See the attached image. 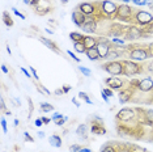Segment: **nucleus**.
<instances>
[{"label": "nucleus", "mask_w": 153, "mask_h": 152, "mask_svg": "<svg viewBox=\"0 0 153 152\" xmlns=\"http://www.w3.org/2000/svg\"><path fill=\"white\" fill-rule=\"evenodd\" d=\"M84 34L81 33H77V32H72L69 33V38H71L74 42H81V41H84Z\"/></svg>", "instance_id": "nucleus-22"}, {"label": "nucleus", "mask_w": 153, "mask_h": 152, "mask_svg": "<svg viewBox=\"0 0 153 152\" xmlns=\"http://www.w3.org/2000/svg\"><path fill=\"white\" fill-rule=\"evenodd\" d=\"M122 64H123V75L127 77H132L143 71L141 66L135 63L134 60H122Z\"/></svg>", "instance_id": "nucleus-1"}, {"label": "nucleus", "mask_w": 153, "mask_h": 152, "mask_svg": "<svg viewBox=\"0 0 153 152\" xmlns=\"http://www.w3.org/2000/svg\"><path fill=\"white\" fill-rule=\"evenodd\" d=\"M141 37H143L141 30L139 29L137 26H135V25L127 26L126 32H124V38L128 39V41H136V39H139V38H141Z\"/></svg>", "instance_id": "nucleus-9"}, {"label": "nucleus", "mask_w": 153, "mask_h": 152, "mask_svg": "<svg viewBox=\"0 0 153 152\" xmlns=\"http://www.w3.org/2000/svg\"><path fill=\"white\" fill-rule=\"evenodd\" d=\"M77 68H79V71L81 72V74L84 75V76H88V77H89V76L92 75V71H90L89 68H85V67H82V66H79Z\"/></svg>", "instance_id": "nucleus-30"}, {"label": "nucleus", "mask_w": 153, "mask_h": 152, "mask_svg": "<svg viewBox=\"0 0 153 152\" xmlns=\"http://www.w3.org/2000/svg\"><path fill=\"white\" fill-rule=\"evenodd\" d=\"M147 71H148V72H151V74H153V62L148 63V66H147Z\"/></svg>", "instance_id": "nucleus-42"}, {"label": "nucleus", "mask_w": 153, "mask_h": 152, "mask_svg": "<svg viewBox=\"0 0 153 152\" xmlns=\"http://www.w3.org/2000/svg\"><path fill=\"white\" fill-rule=\"evenodd\" d=\"M12 11H13V13H15V15H16V16H19V17H20V19L25 20V15H22V13H20V11H19V9H16V8H15V7H13V8H12Z\"/></svg>", "instance_id": "nucleus-35"}, {"label": "nucleus", "mask_w": 153, "mask_h": 152, "mask_svg": "<svg viewBox=\"0 0 153 152\" xmlns=\"http://www.w3.org/2000/svg\"><path fill=\"white\" fill-rule=\"evenodd\" d=\"M74 47H75V50L77 51L79 54H84V53H86V47H85V45H84V42H75V45H74Z\"/></svg>", "instance_id": "nucleus-25"}, {"label": "nucleus", "mask_w": 153, "mask_h": 152, "mask_svg": "<svg viewBox=\"0 0 153 152\" xmlns=\"http://www.w3.org/2000/svg\"><path fill=\"white\" fill-rule=\"evenodd\" d=\"M98 20L97 19H88L85 21V24L81 26L82 32L85 33H96L97 32V28H98Z\"/></svg>", "instance_id": "nucleus-11"}, {"label": "nucleus", "mask_w": 153, "mask_h": 152, "mask_svg": "<svg viewBox=\"0 0 153 152\" xmlns=\"http://www.w3.org/2000/svg\"><path fill=\"white\" fill-rule=\"evenodd\" d=\"M134 21H136L139 25H148L153 21V16L147 11H137L134 16Z\"/></svg>", "instance_id": "nucleus-8"}, {"label": "nucleus", "mask_w": 153, "mask_h": 152, "mask_svg": "<svg viewBox=\"0 0 153 152\" xmlns=\"http://www.w3.org/2000/svg\"><path fill=\"white\" fill-rule=\"evenodd\" d=\"M24 136H25V140H26V142H30V143H33V142H34V139H33V138L30 136L27 133H24Z\"/></svg>", "instance_id": "nucleus-40"}, {"label": "nucleus", "mask_w": 153, "mask_h": 152, "mask_svg": "<svg viewBox=\"0 0 153 152\" xmlns=\"http://www.w3.org/2000/svg\"><path fill=\"white\" fill-rule=\"evenodd\" d=\"M131 1L134 3L135 5H139V4H140V1H141V0H131Z\"/></svg>", "instance_id": "nucleus-53"}, {"label": "nucleus", "mask_w": 153, "mask_h": 152, "mask_svg": "<svg viewBox=\"0 0 153 152\" xmlns=\"http://www.w3.org/2000/svg\"><path fill=\"white\" fill-rule=\"evenodd\" d=\"M46 32H47V33H50V34H53V33H54L53 30H50V29H46Z\"/></svg>", "instance_id": "nucleus-57"}, {"label": "nucleus", "mask_w": 153, "mask_h": 152, "mask_svg": "<svg viewBox=\"0 0 153 152\" xmlns=\"http://www.w3.org/2000/svg\"><path fill=\"white\" fill-rule=\"evenodd\" d=\"M102 92L105 93V95L109 96V97H111V96L114 95V92H113V91H110V89H107V88H103V89H102Z\"/></svg>", "instance_id": "nucleus-39"}, {"label": "nucleus", "mask_w": 153, "mask_h": 152, "mask_svg": "<svg viewBox=\"0 0 153 152\" xmlns=\"http://www.w3.org/2000/svg\"><path fill=\"white\" fill-rule=\"evenodd\" d=\"M105 83L111 89H122L123 88V80L118 76H111V77H107Z\"/></svg>", "instance_id": "nucleus-14"}, {"label": "nucleus", "mask_w": 153, "mask_h": 152, "mask_svg": "<svg viewBox=\"0 0 153 152\" xmlns=\"http://www.w3.org/2000/svg\"><path fill=\"white\" fill-rule=\"evenodd\" d=\"M39 41L42 42L45 46L47 47V49H51L53 51H55V53H58V54H60L62 51L59 50V47L55 45V42H53V41H50V39H47V38H45V37H39Z\"/></svg>", "instance_id": "nucleus-18"}, {"label": "nucleus", "mask_w": 153, "mask_h": 152, "mask_svg": "<svg viewBox=\"0 0 153 152\" xmlns=\"http://www.w3.org/2000/svg\"><path fill=\"white\" fill-rule=\"evenodd\" d=\"M111 42H113V43H117V46H124V41H123V39H119L118 37H114L113 39H111Z\"/></svg>", "instance_id": "nucleus-31"}, {"label": "nucleus", "mask_w": 153, "mask_h": 152, "mask_svg": "<svg viewBox=\"0 0 153 152\" xmlns=\"http://www.w3.org/2000/svg\"><path fill=\"white\" fill-rule=\"evenodd\" d=\"M34 125H36L37 127H41L42 125H45V123H43L42 118H37V119H36V122H34Z\"/></svg>", "instance_id": "nucleus-37"}, {"label": "nucleus", "mask_w": 153, "mask_h": 152, "mask_svg": "<svg viewBox=\"0 0 153 152\" xmlns=\"http://www.w3.org/2000/svg\"><path fill=\"white\" fill-rule=\"evenodd\" d=\"M38 91H39V92H43L45 95H47V96H50V95H51V92L48 91V89H47L46 87H43L42 84H39V85H38Z\"/></svg>", "instance_id": "nucleus-32"}, {"label": "nucleus", "mask_w": 153, "mask_h": 152, "mask_svg": "<svg viewBox=\"0 0 153 152\" xmlns=\"http://www.w3.org/2000/svg\"><path fill=\"white\" fill-rule=\"evenodd\" d=\"M39 108L43 113H48V112H53L54 110V106L51 105V104H47V102H41Z\"/></svg>", "instance_id": "nucleus-26"}, {"label": "nucleus", "mask_w": 153, "mask_h": 152, "mask_svg": "<svg viewBox=\"0 0 153 152\" xmlns=\"http://www.w3.org/2000/svg\"><path fill=\"white\" fill-rule=\"evenodd\" d=\"M37 135L39 136V138H45V133H43V131H38Z\"/></svg>", "instance_id": "nucleus-52"}, {"label": "nucleus", "mask_w": 153, "mask_h": 152, "mask_svg": "<svg viewBox=\"0 0 153 152\" xmlns=\"http://www.w3.org/2000/svg\"><path fill=\"white\" fill-rule=\"evenodd\" d=\"M100 7H101V12L102 15H105V17L107 19H111V17H115L117 16V11H118V7L114 1L111 0H102L100 3Z\"/></svg>", "instance_id": "nucleus-2"}, {"label": "nucleus", "mask_w": 153, "mask_h": 152, "mask_svg": "<svg viewBox=\"0 0 153 152\" xmlns=\"http://www.w3.org/2000/svg\"><path fill=\"white\" fill-rule=\"evenodd\" d=\"M102 68L107 72V74H110L111 76L123 75V64H122V62L109 60L107 63H105V64L102 66Z\"/></svg>", "instance_id": "nucleus-3"}, {"label": "nucleus", "mask_w": 153, "mask_h": 152, "mask_svg": "<svg viewBox=\"0 0 153 152\" xmlns=\"http://www.w3.org/2000/svg\"><path fill=\"white\" fill-rule=\"evenodd\" d=\"M101 95H102V98L105 100V102H109V96H107V95H105V93H103L102 91H101Z\"/></svg>", "instance_id": "nucleus-45"}, {"label": "nucleus", "mask_w": 153, "mask_h": 152, "mask_svg": "<svg viewBox=\"0 0 153 152\" xmlns=\"http://www.w3.org/2000/svg\"><path fill=\"white\" fill-rule=\"evenodd\" d=\"M144 121L148 125L153 126V109H148L147 112L144 113Z\"/></svg>", "instance_id": "nucleus-23"}, {"label": "nucleus", "mask_w": 153, "mask_h": 152, "mask_svg": "<svg viewBox=\"0 0 153 152\" xmlns=\"http://www.w3.org/2000/svg\"><path fill=\"white\" fill-rule=\"evenodd\" d=\"M134 11L128 4H122L118 7V11H117V19L122 20V21H126L130 22L134 20Z\"/></svg>", "instance_id": "nucleus-4"}, {"label": "nucleus", "mask_w": 153, "mask_h": 152, "mask_svg": "<svg viewBox=\"0 0 153 152\" xmlns=\"http://www.w3.org/2000/svg\"><path fill=\"white\" fill-rule=\"evenodd\" d=\"M21 71L24 72V75H25L26 77H30V74H29V72H27V71L25 70V68H21Z\"/></svg>", "instance_id": "nucleus-50"}, {"label": "nucleus", "mask_w": 153, "mask_h": 152, "mask_svg": "<svg viewBox=\"0 0 153 152\" xmlns=\"http://www.w3.org/2000/svg\"><path fill=\"white\" fill-rule=\"evenodd\" d=\"M80 150H81L80 144H72V146L69 147V152H80Z\"/></svg>", "instance_id": "nucleus-33"}, {"label": "nucleus", "mask_w": 153, "mask_h": 152, "mask_svg": "<svg viewBox=\"0 0 153 152\" xmlns=\"http://www.w3.org/2000/svg\"><path fill=\"white\" fill-rule=\"evenodd\" d=\"M152 140H153V134H152Z\"/></svg>", "instance_id": "nucleus-59"}, {"label": "nucleus", "mask_w": 153, "mask_h": 152, "mask_svg": "<svg viewBox=\"0 0 153 152\" xmlns=\"http://www.w3.org/2000/svg\"><path fill=\"white\" fill-rule=\"evenodd\" d=\"M134 92H135V89L132 87H128L124 89V91H120L119 92V102L127 104L128 101H131L132 97H134Z\"/></svg>", "instance_id": "nucleus-13"}, {"label": "nucleus", "mask_w": 153, "mask_h": 152, "mask_svg": "<svg viewBox=\"0 0 153 152\" xmlns=\"http://www.w3.org/2000/svg\"><path fill=\"white\" fill-rule=\"evenodd\" d=\"M13 125H15V126H19V119H15V122H13Z\"/></svg>", "instance_id": "nucleus-54"}, {"label": "nucleus", "mask_w": 153, "mask_h": 152, "mask_svg": "<svg viewBox=\"0 0 153 152\" xmlns=\"http://www.w3.org/2000/svg\"><path fill=\"white\" fill-rule=\"evenodd\" d=\"M128 57L131 60H145L149 55V51L147 49H143V47H132L128 51Z\"/></svg>", "instance_id": "nucleus-6"}, {"label": "nucleus", "mask_w": 153, "mask_h": 152, "mask_svg": "<svg viewBox=\"0 0 153 152\" xmlns=\"http://www.w3.org/2000/svg\"><path fill=\"white\" fill-rule=\"evenodd\" d=\"M1 127H3V131H4V133L8 131V129H7V121H5V118H1Z\"/></svg>", "instance_id": "nucleus-38"}, {"label": "nucleus", "mask_w": 153, "mask_h": 152, "mask_svg": "<svg viewBox=\"0 0 153 152\" xmlns=\"http://www.w3.org/2000/svg\"><path fill=\"white\" fill-rule=\"evenodd\" d=\"M62 89H63L64 93H68V92L72 89V87H71V85H67V84H65V85H63V87H62Z\"/></svg>", "instance_id": "nucleus-41"}, {"label": "nucleus", "mask_w": 153, "mask_h": 152, "mask_svg": "<svg viewBox=\"0 0 153 152\" xmlns=\"http://www.w3.org/2000/svg\"><path fill=\"white\" fill-rule=\"evenodd\" d=\"M67 54H68V55H69V57H71V58H72V59H75L76 62H77V63H79V62H80V59H79V58H77V57H76V55H75L74 53H72V51H71V50H68V51H67Z\"/></svg>", "instance_id": "nucleus-36"}, {"label": "nucleus", "mask_w": 153, "mask_h": 152, "mask_svg": "<svg viewBox=\"0 0 153 152\" xmlns=\"http://www.w3.org/2000/svg\"><path fill=\"white\" fill-rule=\"evenodd\" d=\"M30 72H32V75L34 76V79H37V80H38V76H37V71L34 70L33 67H30Z\"/></svg>", "instance_id": "nucleus-44"}, {"label": "nucleus", "mask_w": 153, "mask_h": 152, "mask_svg": "<svg viewBox=\"0 0 153 152\" xmlns=\"http://www.w3.org/2000/svg\"><path fill=\"white\" fill-rule=\"evenodd\" d=\"M137 89L140 92H149V91H152V89H153V80L151 77H144L143 80L139 81Z\"/></svg>", "instance_id": "nucleus-15"}, {"label": "nucleus", "mask_w": 153, "mask_h": 152, "mask_svg": "<svg viewBox=\"0 0 153 152\" xmlns=\"http://www.w3.org/2000/svg\"><path fill=\"white\" fill-rule=\"evenodd\" d=\"M79 97L81 98V100H84V101H85L86 104H93V101L89 98V96L86 95L85 92H80V93H79Z\"/></svg>", "instance_id": "nucleus-29"}, {"label": "nucleus", "mask_w": 153, "mask_h": 152, "mask_svg": "<svg viewBox=\"0 0 153 152\" xmlns=\"http://www.w3.org/2000/svg\"><path fill=\"white\" fill-rule=\"evenodd\" d=\"M84 45H85V47H86V50H89V49H93V47H97V43H98V39L97 38H94L93 36H85L84 37Z\"/></svg>", "instance_id": "nucleus-17"}, {"label": "nucleus", "mask_w": 153, "mask_h": 152, "mask_svg": "<svg viewBox=\"0 0 153 152\" xmlns=\"http://www.w3.org/2000/svg\"><path fill=\"white\" fill-rule=\"evenodd\" d=\"M77 8H79L82 13H84L86 17L96 15V5H94V4H92V3H88V1L81 3V4H79Z\"/></svg>", "instance_id": "nucleus-12"}, {"label": "nucleus", "mask_w": 153, "mask_h": 152, "mask_svg": "<svg viewBox=\"0 0 153 152\" xmlns=\"http://www.w3.org/2000/svg\"><path fill=\"white\" fill-rule=\"evenodd\" d=\"M0 106H1V108H0V109H1V112L3 113H7V112H8V110H7V106H5V102H4V98H0Z\"/></svg>", "instance_id": "nucleus-34"}, {"label": "nucleus", "mask_w": 153, "mask_h": 152, "mask_svg": "<svg viewBox=\"0 0 153 152\" xmlns=\"http://www.w3.org/2000/svg\"><path fill=\"white\" fill-rule=\"evenodd\" d=\"M80 152H92V150H89L88 147H81V150H80Z\"/></svg>", "instance_id": "nucleus-48"}, {"label": "nucleus", "mask_w": 153, "mask_h": 152, "mask_svg": "<svg viewBox=\"0 0 153 152\" xmlns=\"http://www.w3.org/2000/svg\"><path fill=\"white\" fill-rule=\"evenodd\" d=\"M51 119L54 121L56 126H63L64 122H67L68 121V117H64V115H62V114H59V113H55L54 115L51 117Z\"/></svg>", "instance_id": "nucleus-21"}, {"label": "nucleus", "mask_w": 153, "mask_h": 152, "mask_svg": "<svg viewBox=\"0 0 153 152\" xmlns=\"http://www.w3.org/2000/svg\"><path fill=\"white\" fill-rule=\"evenodd\" d=\"M55 95H56V96H62V95H64L63 89H56V91H55Z\"/></svg>", "instance_id": "nucleus-46"}, {"label": "nucleus", "mask_w": 153, "mask_h": 152, "mask_svg": "<svg viewBox=\"0 0 153 152\" xmlns=\"http://www.w3.org/2000/svg\"><path fill=\"white\" fill-rule=\"evenodd\" d=\"M72 102H74V104H75V105H76V106H77V108H80V102L77 101V98H75V97H74V98H72Z\"/></svg>", "instance_id": "nucleus-49"}, {"label": "nucleus", "mask_w": 153, "mask_h": 152, "mask_svg": "<svg viewBox=\"0 0 153 152\" xmlns=\"http://www.w3.org/2000/svg\"><path fill=\"white\" fill-rule=\"evenodd\" d=\"M98 39V43H97V50H98L100 53V58L101 59H106L107 55H109L110 50H111V43L109 41L106 39L105 37H98L97 38Z\"/></svg>", "instance_id": "nucleus-5"}, {"label": "nucleus", "mask_w": 153, "mask_h": 152, "mask_svg": "<svg viewBox=\"0 0 153 152\" xmlns=\"http://www.w3.org/2000/svg\"><path fill=\"white\" fill-rule=\"evenodd\" d=\"M117 58H120V55L115 49H114V50H110V53H109V55H107L106 59L107 60H114V59H117Z\"/></svg>", "instance_id": "nucleus-28"}, {"label": "nucleus", "mask_w": 153, "mask_h": 152, "mask_svg": "<svg viewBox=\"0 0 153 152\" xmlns=\"http://www.w3.org/2000/svg\"><path fill=\"white\" fill-rule=\"evenodd\" d=\"M86 57H88V59L89 60H93V62H96V60H98L101 59L100 58V53H98V50H97V47H93V49H89V50H86Z\"/></svg>", "instance_id": "nucleus-20"}, {"label": "nucleus", "mask_w": 153, "mask_h": 152, "mask_svg": "<svg viewBox=\"0 0 153 152\" xmlns=\"http://www.w3.org/2000/svg\"><path fill=\"white\" fill-rule=\"evenodd\" d=\"M42 121H43L45 125H47V123H50L53 119H51V118H47V117H42Z\"/></svg>", "instance_id": "nucleus-43"}, {"label": "nucleus", "mask_w": 153, "mask_h": 152, "mask_svg": "<svg viewBox=\"0 0 153 152\" xmlns=\"http://www.w3.org/2000/svg\"><path fill=\"white\" fill-rule=\"evenodd\" d=\"M139 152H147V151H139Z\"/></svg>", "instance_id": "nucleus-58"}, {"label": "nucleus", "mask_w": 153, "mask_h": 152, "mask_svg": "<svg viewBox=\"0 0 153 152\" xmlns=\"http://www.w3.org/2000/svg\"><path fill=\"white\" fill-rule=\"evenodd\" d=\"M1 71L4 72V74H8V72H9V71H8V68H7V66H5V64H1Z\"/></svg>", "instance_id": "nucleus-47"}, {"label": "nucleus", "mask_w": 153, "mask_h": 152, "mask_svg": "<svg viewBox=\"0 0 153 152\" xmlns=\"http://www.w3.org/2000/svg\"><path fill=\"white\" fill-rule=\"evenodd\" d=\"M115 118L118 122H123V123L131 122L132 119H135V110H132L130 108H123L117 113Z\"/></svg>", "instance_id": "nucleus-7"}, {"label": "nucleus", "mask_w": 153, "mask_h": 152, "mask_svg": "<svg viewBox=\"0 0 153 152\" xmlns=\"http://www.w3.org/2000/svg\"><path fill=\"white\" fill-rule=\"evenodd\" d=\"M48 143L51 144L53 147H56V148H60L63 146V140H62V136L56 135V134H54V135H51L48 138Z\"/></svg>", "instance_id": "nucleus-19"}, {"label": "nucleus", "mask_w": 153, "mask_h": 152, "mask_svg": "<svg viewBox=\"0 0 153 152\" xmlns=\"http://www.w3.org/2000/svg\"><path fill=\"white\" fill-rule=\"evenodd\" d=\"M3 21L5 22L7 26H13V20L11 19V16L8 15V12H3Z\"/></svg>", "instance_id": "nucleus-27"}, {"label": "nucleus", "mask_w": 153, "mask_h": 152, "mask_svg": "<svg viewBox=\"0 0 153 152\" xmlns=\"http://www.w3.org/2000/svg\"><path fill=\"white\" fill-rule=\"evenodd\" d=\"M60 1H62V4H67L68 0H60Z\"/></svg>", "instance_id": "nucleus-56"}, {"label": "nucleus", "mask_w": 153, "mask_h": 152, "mask_svg": "<svg viewBox=\"0 0 153 152\" xmlns=\"http://www.w3.org/2000/svg\"><path fill=\"white\" fill-rule=\"evenodd\" d=\"M120 1H123V4H127V3H130L131 0H120Z\"/></svg>", "instance_id": "nucleus-55"}, {"label": "nucleus", "mask_w": 153, "mask_h": 152, "mask_svg": "<svg viewBox=\"0 0 153 152\" xmlns=\"http://www.w3.org/2000/svg\"><path fill=\"white\" fill-rule=\"evenodd\" d=\"M71 17H72V21H74V24L76 26H79V28H81L85 24V21H86V16L81 11H80L79 8H76L75 11L72 12Z\"/></svg>", "instance_id": "nucleus-10"}, {"label": "nucleus", "mask_w": 153, "mask_h": 152, "mask_svg": "<svg viewBox=\"0 0 153 152\" xmlns=\"http://www.w3.org/2000/svg\"><path fill=\"white\" fill-rule=\"evenodd\" d=\"M117 151H118V148L114 146L113 143H106L105 146L101 147V151L100 152H117Z\"/></svg>", "instance_id": "nucleus-24"}, {"label": "nucleus", "mask_w": 153, "mask_h": 152, "mask_svg": "<svg viewBox=\"0 0 153 152\" xmlns=\"http://www.w3.org/2000/svg\"><path fill=\"white\" fill-rule=\"evenodd\" d=\"M148 3H149V0H141L139 5H148Z\"/></svg>", "instance_id": "nucleus-51"}, {"label": "nucleus", "mask_w": 153, "mask_h": 152, "mask_svg": "<svg viewBox=\"0 0 153 152\" xmlns=\"http://www.w3.org/2000/svg\"><path fill=\"white\" fill-rule=\"evenodd\" d=\"M88 133H89V129H88V126H86L85 123L79 125L77 129H76V134H77V136H80L81 139H84V140L88 139Z\"/></svg>", "instance_id": "nucleus-16"}]
</instances>
